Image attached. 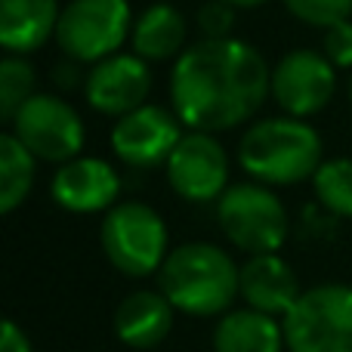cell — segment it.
<instances>
[{
    "instance_id": "cell-1",
    "label": "cell",
    "mask_w": 352,
    "mask_h": 352,
    "mask_svg": "<svg viewBox=\"0 0 352 352\" xmlns=\"http://www.w3.org/2000/svg\"><path fill=\"white\" fill-rule=\"evenodd\" d=\"M272 96V68L248 41H195L173 62L170 99L186 130H235Z\"/></svg>"
},
{
    "instance_id": "cell-2",
    "label": "cell",
    "mask_w": 352,
    "mask_h": 352,
    "mask_svg": "<svg viewBox=\"0 0 352 352\" xmlns=\"http://www.w3.org/2000/svg\"><path fill=\"white\" fill-rule=\"evenodd\" d=\"M238 164L250 179L263 186H294L312 179L324 164L322 133L303 118H263L241 133Z\"/></svg>"
},
{
    "instance_id": "cell-3",
    "label": "cell",
    "mask_w": 352,
    "mask_h": 352,
    "mask_svg": "<svg viewBox=\"0 0 352 352\" xmlns=\"http://www.w3.org/2000/svg\"><path fill=\"white\" fill-rule=\"evenodd\" d=\"M161 294L186 316H219L241 287V266L210 241H188L167 254L158 269Z\"/></svg>"
},
{
    "instance_id": "cell-4",
    "label": "cell",
    "mask_w": 352,
    "mask_h": 352,
    "mask_svg": "<svg viewBox=\"0 0 352 352\" xmlns=\"http://www.w3.org/2000/svg\"><path fill=\"white\" fill-rule=\"evenodd\" d=\"M99 241L111 266L133 278L158 272L170 254L164 219L142 201H118L111 210H105Z\"/></svg>"
},
{
    "instance_id": "cell-5",
    "label": "cell",
    "mask_w": 352,
    "mask_h": 352,
    "mask_svg": "<svg viewBox=\"0 0 352 352\" xmlns=\"http://www.w3.org/2000/svg\"><path fill=\"white\" fill-rule=\"evenodd\" d=\"M133 10L127 0H68L62 6L56 43L65 59L96 65L121 53L133 34Z\"/></svg>"
},
{
    "instance_id": "cell-6",
    "label": "cell",
    "mask_w": 352,
    "mask_h": 352,
    "mask_svg": "<svg viewBox=\"0 0 352 352\" xmlns=\"http://www.w3.org/2000/svg\"><path fill=\"white\" fill-rule=\"evenodd\" d=\"M219 229L244 254H278L287 241V210L272 186L263 182H238L217 201Z\"/></svg>"
},
{
    "instance_id": "cell-7",
    "label": "cell",
    "mask_w": 352,
    "mask_h": 352,
    "mask_svg": "<svg viewBox=\"0 0 352 352\" xmlns=\"http://www.w3.org/2000/svg\"><path fill=\"white\" fill-rule=\"evenodd\" d=\"M281 328L291 352H352V287L318 285L303 291Z\"/></svg>"
},
{
    "instance_id": "cell-8",
    "label": "cell",
    "mask_w": 352,
    "mask_h": 352,
    "mask_svg": "<svg viewBox=\"0 0 352 352\" xmlns=\"http://www.w3.org/2000/svg\"><path fill=\"white\" fill-rule=\"evenodd\" d=\"M10 133L19 136L22 146L47 164H68L80 158L87 142V127L78 109L65 96L41 90L12 115Z\"/></svg>"
},
{
    "instance_id": "cell-9",
    "label": "cell",
    "mask_w": 352,
    "mask_h": 352,
    "mask_svg": "<svg viewBox=\"0 0 352 352\" xmlns=\"http://www.w3.org/2000/svg\"><path fill=\"white\" fill-rule=\"evenodd\" d=\"M337 93V68L322 50H291L272 68V99L291 118H316Z\"/></svg>"
},
{
    "instance_id": "cell-10",
    "label": "cell",
    "mask_w": 352,
    "mask_h": 352,
    "mask_svg": "<svg viewBox=\"0 0 352 352\" xmlns=\"http://www.w3.org/2000/svg\"><path fill=\"white\" fill-rule=\"evenodd\" d=\"M164 170L173 192L195 204L219 201L229 188V155L217 133L186 130L179 146L167 158Z\"/></svg>"
},
{
    "instance_id": "cell-11",
    "label": "cell",
    "mask_w": 352,
    "mask_h": 352,
    "mask_svg": "<svg viewBox=\"0 0 352 352\" xmlns=\"http://www.w3.org/2000/svg\"><path fill=\"white\" fill-rule=\"evenodd\" d=\"M186 136V124L167 105L146 102L142 109L118 118L111 127V152L127 167H161Z\"/></svg>"
},
{
    "instance_id": "cell-12",
    "label": "cell",
    "mask_w": 352,
    "mask_h": 352,
    "mask_svg": "<svg viewBox=\"0 0 352 352\" xmlns=\"http://www.w3.org/2000/svg\"><path fill=\"white\" fill-rule=\"evenodd\" d=\"M152 93L148 62L136 53H115L109 59L90 65L84 78V96L93 111L105 118H124L142 109Z\"/></svg>"
},
{
    "instance_id": "cell-13",
    "label": "cell",
    "mask_w": 352,
    "mask_h": 352,
    "mask_svg": "<svg viewBox=\"0 0 352 352\" xmlns=\"http://www.w3.org/2000/svg\"><path fill=\"white\" fill-rule=\"evenodd\" d=\"M53 201L68 213H99L111 210L121 195V176L102 158H80L59 164L50 182Z\"/></svg>"
},
{
    "instance_id": "cell-14",
    "label": "cell",
    "mask_w": 352,
    "mask_h": 352,
    "mask_svg": "<svg viewBox=\"0 0 352 352\" xmlns=\"http://www.w3.org/2000/svg\"><path fill=\"white\" fill-rule=\"evenodd\" d=\"M238 294L244 303L266 316H281L291 312V306L300 300V281L291 263L281 260L278 254H256L241 266V287Z\"/></svg>"
},
{
    "instance_id": "cell-15",
    "label": "cell",
    "mask_w": 352,
    "mask_h": 352,
    "mask_svg": "<svg viewBox=\"0 0 352 352\" xmlns=\"http://www.w3.org/2000/svg\"><path fill=\"white\" fill-rule=\"evenodd\" d=\"M59 0H0V47L10 56H31L56 37Z\"/></svg>"
},
{
    "instance_id": "cell-16",
    "label": "cell",
    "mask_w": 352,
    "mask_h": 352,
    "mask_svg": "<svg viewBox=\"0 0 352 352\" xmlns=\"http://www.w3.org/2000/svg\"><path fill=\"white\" fill-rule=\"evenodd\" d=\"M173 303L161 291H133L115 312V334L133 349H152L170 334Z\"/></svg>"
},
{
    "instance_id": "cell-17",
    "label": "cell",
    "mask_w": 352,
    "mask_h": 352,
    "mask_svg": "<svg viewBox=\"0 0 352 352\" xmlns=\"http://www.w3.org/2000/svg\"><path fill=\"white\" fill-rule=\"evenodd\" d=\"M188 22L173 3H152L133 22V53L146 62H176L186 53Z\"/></svg>"
},
{
    "instance_id": "cell-18",
    "label": "cell",
    "mask_w": 352,
    "mask_h": 352,
    "mask_svg": "<svg viewBox=\"0 0 352 352\" xmlns=\"http://www.w3.org/2000/svg\"><path fill=\"white\" fill-rule=\"evenodd\" d=\"M285 328L275 322V316L256 309L226 312L213 328V349L217 352H281Z\"/></svg>"
},
{
    "instance_id": "cell-19",
    "label": "cell",
    "mask_w": 352,
    "mask_h": 352,
    "mask_svg": "<svg viewBox=\"0 0 352 352\" xmlns=\"http://www.w3.org/2000/svg\"><path fill=\"white\" fill-rule=\"evenodd\" d=\"M37 158L10 130L0 133V213H12L34 188Z\"/></svg>"
},
{
    "instance_id": "cell-20",
    "label": "cell",
    "mask_w": 352,
    "mask_h": 352,
    "mask_svg": "<svg viewBox=\"0 0 352 352\" xmlns=\"http://www.w3.org/2000/svg\"><path fill=\"white\" fill-rule=\"evenodd\" d=\"M316 198L334 217L352 219V158H331L312 176Z\"/></svg>"
},
{
    "instance_id": "cell-21",
    "label": "cell",
    "mask_w": 352,
    "mask_h": 352,
    "mask_svg": "<svg viewBox=\"0 0 352 352\" xmlns=\"http://www.w3.org/2000/svg\"><path fill=\"white\" fill-rule=\"evenodd\" d=\"M37 93V74L28 56H10L0 59V118L12 121L19 109Z\"/></svg>"
},
{
    "instance_id": "cell-22",
    "label": "cell",
    "mask_w": 352,
    "mask_h": 352,
    "mask_svg": "<svg viewBox=\"0 0 352 352\" xmlns=\"http://www.w3.org/2000/svg\"><path fill=\"white\" fill-rule=\"evenodd\" d=\"M281 3L297 22L322 31L352 19V0H281Z\"/></svg>"
},
{
    "instance_id": "cell-23",
    "label": "cell",
    "mask_w": 352,
    "mask_h": 352,
    "mask_svg": "<svg viewBox=\"0 0 352 352\" xmlns=\"http://www.w3.org/2000/svg\"><path fill=\"white\" fill-rule=\"evenodd\" d=\"M235 6L226 0H204L198 6V28L204 41H223L235 31Z\"/></svg>"
},
{
    "instance_id": "cell-24",
    "label": "cell",
    "mask_w": 352,
    "mask_h": 352,
    "mask_svg": "<svg viewBox=\"0 0 352 352\" xmlns=\"http://www.w3.org/2000/svg\"><path fill=\"white\" fill-rule=\"evenodd\" d=\"M322 53L337 72H352V19L337 22L324 31L322 37Z\"/></svg>"
},
{
    "instance_id": "cell-25",
    "label": "cell",
    "mask_w": 352,
    "mask_h": 352,
    "mask_svg": "<svg viewBox=\"0 0 352 352\" xmlns=\"http://www.w3.org/2000/svg\"><path fill=\"white\" fill-rule=\"evenodd\" d=\"M0 352H31V343L25 331L16 322H3V337H0Z\"/></svg>"
},
{
    "instance_id": "cell-26",
    "label": "cell",
    "mask_w": 352,
    "mask_h": 352,
    "mask_svg": "<svg viewBox=\"0 0 352 352\" xmlns=\"http://www.w3.org/2000/svg\"><path fill=\"white\" fill-rule=\"evenodd\" d=\"M226 3H232L235 10H256V6L269 3V0H226Z\"/></svg>"
},
{
    "instance_id": "cell-27",
    "label": "cell",
    "mask_w": 352,
    "mask_h": 352,
    "mask_svg": "<svg viewBox=\"0 0 352 352\" xmlns=\"http://www.w3.org/2000/svg\"><path fill=\"white\" fill-rule=\"evenodd\" d=\"M349 102H352V74H349Z\"/></svg>"
}]
</instances>
